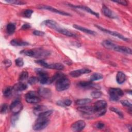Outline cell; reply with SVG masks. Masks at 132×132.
Here are the masks:
<instances>
[{"mask_svg": "<svg viewBox=\"0 0 132 132\" xmlns=\"http://www.w3.org/2000/svg\"><path fill=\"white\" fill-rule=\"evenodd\" d=\"M107 104L104 100H98L94 103L93 106L94 113L97 117H101L106 113V107Z\"/></svg>", "mask_w": 132, "mask_h": 132, "instance_id": "1", "label": "cell"}, {"mask_svg": "<svg viewBox=\"0 0 132 132\" xmlns=\"http://www.w3.org/2000/svg\"><path fill=\"white\" fill-rule=\"evenodd\" d=\"M70 80L64 76L58 78L55 84V88L57 91H62L68 89L70 86Z\"/></svg>", "mask_w": 132, "mask_h": 132, "instance_id": "2", "label": "cell"}, {"mask_svg": "<svg viewBox=\"0 0 132 132\" xmlns=\"http://www.w3.org/2000/svg\"><path fill=\"white\" fill-rule=\"evenodd\" d=\"M50 123L48 118L38 117L32 126V129L34 130H41L46 128Z\"/></svg>", "mask_w": 132, "mask_h": 132, "instance_id": "3", "label": "cell"}, {"mask_svg": "<svg viewBox=\"0 0 132 132\" xmlns=\"http://www.w3.org/2000/svg\"><path fill=\"white\" fill-rule=\"evenodd\" d=\"M110 98L113 101H117L119 100L120 97L124 95L123 90L120 88H111L108 90Z\"/></svg>", "mask_w": 132, "mask_h": 132, "instance_id": "4", "label": "cell"}, {"mask_svg": "<svg viewBox=\"0 0 132 132\" xmlns=\"http://www.w3.org/2000/svg\"><path fill=\"white\" fill-rule=\"evenodd\" d=\"M95 27H96L97 28H98L100 30H101V31H103V32H105L109 35H110L111 36H113L114 37H117L119 39H120L124 41H126V42H128L129 41V39L127 38L126 37H124V36H123L122 35L120 34V33L118 32H116V31H111L110 30H108L106 28H103L99 25H95Z\"/></svg>", "mask_w": 132, "mask_h": 132, "instance_id": "5", "label": "cell"}, {"mask_svg": "<svg viewBox=\"0 0 132 132\" xmlns=\"http://www.w3.org/2000/svg\"><path fill=\"white\" fill-rule=\"evenodd\" d=\"M25 96L26 101L28 103L36 104L39 103L40 101V98L37 95V94L35 91H30L27 92L25 94Z\"/></svg>", "mask_w": 132, "mask_h": 132, "instance_id": "6", "label": "cell"}, {"mask_svg": "<svg viewBox=\"0 0 132 132\" xmlns=\"http://www.w3.org/2000/svg\"><path fill=\"white\" fill-rule=\"evenodd\" d=\"M23 105L19 100H15L10 106V110L14 114H18L22 109Z\"/></svg>", "mask_w": 132, "mask_h": 132, "instance_id": "7", "label": "cell"}, {"mask_svg": "<svg viewBox=\"0 0 132 132\" xmlns=\"http://www.w3.org/2000/svg\"><path fill=\"white\" fill-rule=\"evenodd\" d=\"M86 126V123L83 120L76 121L71 125V129L74 131H80L82 130Z\"/></svg>", "mask_w": 132, "mask_h": 132, "instance_id": "8", "label": "cell"}, {"mask_svg": "<svg viewBox=\"0 0 132 132\" xmlns=\"http://www.w3.org/2000/svg\"><path fill=\"white\" fill-rule=\"evenodd\" d=\"M40 9H45V10H49L50 11H52L53 12L62 15H65V16H70L71 15L70 13L63 11H60L59 10L54 7H52L51 6H41L39 7Z\"/></svg>", "mask_w": 132, "mask_h": 132, "instance_id": "9", "label": "cell"}, {"mask_svg": "<svg viewBox=\"0 0 132 132\" xmlns=\"http://www.w3.org/2000/svg\"><path fill=\"white\" fill-rule=\"evenodd\" d=\"M42 23L45 25V26H47L48 27L54 29L55 30H56L57 31H58V30L60 29V27L59 26V24L55 21L52 20H46L44 21Z\"/></svg>", "mask_w": 132, "mask_h": 132, "instance_id": "10", "label": "cell"}, {"mask_svg": "<svg viewBox=\"0 0 132 132\" xmlns=\"http://www.w3.org/2000/svg\"><path fill=\"white\" fill-rule=\"evenodd\" d=\"M91 72V70L88 69H81L73 71L70 73V75L73 77H77L84 74L89 73Z\"/></svg>", "mask_w": 132, "mask_h": 132, "instance_id": "11", "label": "cell"}, {"mask_svg": "<svg viewBox=\"0 0 132 132\" xmlns=\"http://www.w3.org/2000/svg\"><path fill=\"white\" fill-rule=\"evenodd\" d=\"M70 6L71 7H73L74 8H77V9H81V10H82L90 14H91L93 15H95V16H96L97 18H99L100 16V14L97 13V12H96L94 11H93L92 10H91L89 7H87V6H81V5H79V6H74V5H70Z\"/></svg>", "mask_w": 132, "mask_h": 132, "instance_id": "12", "label": "cell"}, {"mask_svg": "<svg viewBox=\"0 0 132 132\" xmlns=\"http://www.w3.org/2000/svg\"><path fill=\"white\" fill-rule=\"evenodd\" d=\"M39 94L45 98H50L52 96V92L50 89L41 87L38 91Z\"/></svg>", "mask_w": 132, "mask_h": 132, "instance_id": "13", "label": "cell"}, {"mask_svg": "<svg viewBox=\"0 0 132 132\" xmlns=\"http://www.w3.org/2000/svg\"><path fill=\"white\" fill-rule=\"evenodd\" d=\"M77 109L79 111L85 114H92V113H94V108H93V107L92 106L83 105L82 106L79 107L77 108Z\"/></svg>", "mask_w": 132, "mask_h": 132, "instance_id": "14", "label": "cell"}, {"mask_svg": "<svg viewBox=\"0 0 132 132\" xmlns=\"http://www.w3.org/2000/svg\"><path fill=\"white\" fill-rule=\"evenodd\" d=\"M102 12L103 14L107 17L111 19H115L117 18L116 14L112 12L110 9H109L105 5H103L102 6Z\"/></svg>", "mask_w": 132, "mask_h": 132, "instance_id": "15", "label": "cell"}, {"mask_svg": "<svg viewBox=\"0 0 132 132\" xmlns=\"http://www.w3.org/2000/svg\"><path fill=\"white\" fill-rule=\"evenodd\" d=\"M73 27L74 28H75V29H77V30H79L81 31H82L84 32H85L87 34H89V35H94L96 34V32L92 30H90L88 28H85L84 27H82V26H81L80 25H77V24H74L73 25Z\"/></svg>", "mask_w": 132, "mask_h": 132, "instance_id": "16", "label": "cell"}, {"mask_svg": "<svg viewBox=\"0 0 132 132\" xmlns=\"http://www.w3.org/2000/svg\"><path fill=\"white\" fill-rule=\"evenodd\" d=\"M114 51L122 53H124V54H131V48L125 47V46H119L117 45L116 46Z\"/></svg>", "mask_w": 132, "mask_h": 132, "instance_id": "17", "label": "cell"}, {"mask_svg": "<svg viewBox=\"0 0 132 132\" xmlns=\"http://www.w3.org/2000/svg\"><path fill=\"white\" fill-rule=\"evenodd\" d=\"M27 85L22 81H20V82L15 84L13 87V90L16 91H22L23 90H25L27 89Z\"/></svg>", "mask_w": 132, "mask_h": 132, "instance_id": "18", "label": "cell"}, {"mask_svg": "<svg viewBox=\"0 0 132 132\" xmlns=\"http://www.w3.org/2000/svg\"><path fill=\"white\" fill-rule=\"evenodd\" d=\"M102 44L106 48H107L108 50H114L116 46H117V45L116 44H114L112 42H111L109 40H104L102 42Z\"/></svg>", "mask_w": 132, "mask_h": 132, "instance_id": "19", "label": "cell"}, {"mask_svg": "<svg viewBox=\"0 0 132 132\" xmlns=\"http://www.w3.org/2000/svg\"><path fill=\"white\" fill-rule=\"evenodd\" d=\"M10 44L14 46H24L29 44V43L25 41H21L18 39H13L10 41Z\"/></svg>", "mask_w": 132, "mask_h": 132, "instance_id": "20", "label": "cell"}, {"mask_svg": "<svg viewBox=\"0 0 132 132\" xmlns=\"http://www.w3.org/2000/svg\"><path fill=\"white\" fill-rule=\"evenodd\" d=\"M78 85L81 88H92L94 87L95 88V85H94L91 81H80L78 84Z\"/></svg>", "mask_w": 132, "mask_h": 132, "instance_id": "21", "label": "cell"}, {"mask_svg": "<svg viewBox=\"0 0 132 132\" xmlns=\"http://www.w3.org/2000/svg\"><path fill=\"white\" fill-rule=\"evenodd\" d=\"M126 79V76L124 73L122 72H118L116 76V80L119 84H123Z\"/></svg>", "mask_w": 132, "mask_h": 132, "instance_id": "22", "label": "cell"}, {"mask_svg": "<svg viewBox=\"0 0 132 132\" xmlns=\"http://www.w3.org/2000/svg\"><path fill=\"white\" fill-rule=\"evenodd\" d=\"M58 32L64 35V36H68V37H76V34H74L73 32L69 31V30H68L65 28H61V27L60 28V29L58 30Z\"/></svg>", "mask_w": 132, "mask_h": 132, "instance_id": "23", "label": "cell"}, {"mask_svg": "<svg viewBox=\"0 0 132 132\" xmlns=\"http://www.w3.org/2000/svg\"><path fill=\"white\" fill-rule=\"evenodd\" d=\"M47 69H56L58 70H62L64 69V65L60 63H55L48 64Z\"/></svg>", "mask_w": 132, "mask_h": 132, "instance_id": "24", "label": "cell"}, {"mask_svg": "<svg viewBox=\"0 0 132 132\" xmlns=\"http://www.w3.org/2000/svg\"><path fill=\"white\" fill-rule=\"evenodd\" d=\"M46 110H47L46 107L43 105H38L34 108V113L36 115L38 116L40 113Z\"/></svg>", "mask_w": 132, "mask_h": 132, "instance_id": "25", "label": "cell"}, {"mask_svg": "<svg viewBox=\"0 0 132 132\" xmlns=\"http://www.w3.org/2000/svg\"><path fill=\"white\" fill-rule=\"evenodd\" d=\"M15 30V25L12 23H9L6 26L7 32L9 35H12L14 33Z\"/></svg>", "mask_w": 132, "mask_h": 132, "instance_id": "26", "label": "cell"}, {"mask_svg": "<svg viewBox=\"0 0 132 132\" xmlns=\"http://www.w3.org/2000/svg\"><path fill=\"white\" fill-rule=\"evenodd\" d=\"M72 102L70 99H66L63 101H58L57 102V104L61 107L69 106L71 105Z\"/></svg>", "mask_w": 132, "mask_h": 132, "instance_id": "27", "label": "cell"}, {"mask_svg": "<svg viewBox=\"0 0 132 132\" xmlns=\"http://www.w3.org/2000/svg\"><path fill=\"white\" fill-rule=\"evenodd\" d=\"M90 81H97L101 79H102L103 78V75L98 73H95L93 74L90 77Z\"/></svg>", "mask_w": 132, "mask_h": 132, "instance_id": "28", "label": "cell"}, {"mask_svg": "<svg viewBox=\"0 0 132 132\" xmlns=\"http://www.w3.org/2000/svg\"><path fill=\"white\" fill-rule=\"evenodd\" d=\"M13 91V87L10 86H8L5 88L3 91V95L5 97H9L10 96V95L12 93V92Z\"/></svg>", "mask_w": 132, "mask_h": 132, "instance_id": "29", "label": "cell"}, {"mask_svg": "<svg viewBox=\"0 0 132 132\" xmlns=\"http://www.w3.org/2000/svg\"><path fill=\"white\" fill-rule=\"evenodd\" d=\"M91 102V100L90 98H82V99H80L78 100L76 102V104L77 105H80V106H83L85 105L86 104H89Z\"/></svg>", "mask_w": 132, "mask_h": 132, "instance_id": "30", "label": "cell"}, {"mask_svg": "<svg viewBox=\"0 0 132 132\" xmlns=\"http://www.w3.org/2000/svg\"><path fill=\"white\" fill-rule=\"evenodd\" d=\"M53 113V110H46L44 111L41 113H40L38 117L40 118H48Z\"/></svg>", "mask_w": 132, "mask_h": 132, "instance_id": "31", "label": "cell"}, {"mask_svg": "<svg viewBox=\"0 0 132 132\" xmlns=\"http://www.w3.org/2000/svg\"><path fill=\"white\" fill-rule=\"evenodd\" d=\"M21 53L24 54V55H26L27 56L34 57L35 55V52L34 50H23L21 52Z\"/></svg>", "mask_w": 132, "mask_h": 132, "instance_id": "32", "label": "cell"}, {"mask_svg": "<svg viewBox=\"0 0 132 132\" xmlns=\"http://www.w3.org/2000/svg\"><path fill=\"white\" fill-rule=\"evenodd\" d=\"M28 72H26V71H23L20 74V75L19 76V79L20 81L22 82L23 81L26 80L28 78Z\"/></svg>", "mask_w": 132, "mask_h": 132, "instance_id": "33", "label": "cell"}, {"mask_svg": "<svg viewBox=\"0 0 132 132\" xmlns=\"http://www.w3.org/2000/svg\"><path fill=\"white\" fill-rule=\"evenodd\" d=\"M102 92H101L100 91H98V90L94 91L91 93V96L94 98H100L102 96Z\"/></svg>", "mask_w": 132, "mask_h": 132, "instance_id": "34", "label": "cell"}, {"mask_svg": "<svg viewBox=\"0 0 132 132\" xmlns=\"http://www.w3.org/2000/svg\"><path fill=\"white\" fill-rule=\"evenodd\" d=\"M110 110L111 111H113L115 113H116L119 117L121 118H123V113L120 110H119L118 108H115L114 107H111L110 108Z\"/></svg>", "mask_w": 132, "mask_h": 132, "instance_id": "35", "label": "cell"}, {"mask_svg": "<svg viewBox=\"0 0 132 132\" xmlns=\"http://www.w3.org/2000/svg\"><path fill=\"white\" fill-rule=\"evenodd\" d=\"M38 81H39V78L35 76H32V77H30L28 80V84L31 85H34V84H36L37 82H38Z\"/></svg>", "mask_w": 132, "mask_h": 132, "instance_id": "36", "label": "cell"}, {"mask_svg": "<svg viewBox=\"0 0 132 132\" xmlns=\"http://www.w3.org/2000/svg\"><path fill=\"white\" fill-rule=\"evenodd\" d=\"M33 11L31 9H27L23 12V16L26 18H30L32 14L33 13Z\"/></svg>", "mask_w": 132, "mask_h": 132, "instance_id": "37", "label": "cell"}, {"mask_svg": "<svg viewBox=\"0 0 132 132\" xmlns=\"http://www.w3.org/2000/svg\"><path fill=\"white\" fill-rule=\"evenodd\" d=\"M5 2L12 4H14V5H24L25 3H24L22 1H15V0H10V1H5Z\"/></svg>", "mask_w": 132, "mask_h": 132, "instance_id": "38", "label": "cell"}, {"mask_svg": "<svg viewBox=\"0 0 132 132\" xmlns=\"http://www.w3.org/2000/svg\"><path fill=\"white\" fill-rule=\"evenodd\" d=\"M121 104L125 107H127L129 108L130 109H131V104L127 100H122L120 101Z\"/></svg>", "mask_w": 132, "mask_h": 132, "instance_id": "39", "label": "cell"}, {"mask_svg": "<svg viewBox=\"0 0 132 132\" xmlns=\"http://www.w3.org/2000/svg\"><path fill=\"white\" fill-rule=\"evenodd\" d=\"M15 63L17 66L20 67H22L24 65V61H23V59L21 58H20V57L18 58L17 59H16L15 60Z\"/></svg>", "mask_w": 132, "mask_h": 132, "instance_id": "40", "label": "cell"}, {"mask_svg": "<svg viewBox=\"0 0 132 132\" xmlns=\"http://www.w3.org/2000/svg\"><path fill=\"white\" fill-rule=\"evenodd\" d=\"M18 119H19V116L18 114H14L13 116H12L11 119V123L12 126L15 125Z\"/></svg>", "mask_w": 132, "mask_h": 132, "instance_id": "41", "label": "cell"}, {"mask_svg": "<svg viewBox=\"0 0 132 132\" xmlns=\"http://www.w3.org/2000/svg\"><path fill=\"white\" fill-rule=\"evenodd\" d=\"M94 126L96 128H97L98 129H102L104 128L105 124L104 123L100 121V122H97L95 123L94 124Z\"/></svg>", "mask_w": 132, "mask_h": 132, "instance_id": "42", "label": "cell"}, {"mask_svg": "<svg viewBox=\"0 0 132 132\" xmlns=\"http://www.w3.org/2000/svg\"><path fill=\"white\" fill-rule=\"evenodd\" d=\"M35 62H36V63L41 65V66H42L45 68H47L48 64L47 62H46L45 61H43V60H37L35 61Z\"/></svg>", "mask_w": 132, "mask_h": 132, "instance_id": "43", "label": "cell"}, {"mask_svg": "<svg viewBox=\"0 0 132 132\" xmlns=\"http://www.w3.org/2000/svg\"><path fill=\"white\" fill-rule=\"evenodd\" d=\"M8 106L7 104H3L2 106H1V113H3V114L6 113L8 111Z\"/></svg>", "mask_w": 132, "mask_h": 132, "instance_id": "44", "label": "cell"}, {"mask_svg": "<svg viewBox=\"0 0 132 132\" xmlns=\"http://www.w3.org/2000/svg\"><path fill=\"white\" fill-rule=\"evenodd\" d=\"M32 33L34 35L37 36H43L45 35V33L43 31H41L40 30H35L33 31Z\"/></svg>", "mask_w": 132, "mask_h": 132, "instance_id": "45", "label": "cell"}, {"mask_svg": "<svg viewBox=\"0 0 132 132\" xmlns=\"http://www.w3.org/2000/svg\"><path fill=\"white\" fill-rule=\"evenodd\" d=\"M3 63L4 64V65L5 67H10L11 65V62L9 59H6V60H4L3 62Z\"/></svg>", "mask_w": 132, "mask_h": 132, "instance_id": "46", "label": "cell"}, {"mask_svg": "<svg viewBox=\"0 0 132 132\" xmlns=\"http://www.w3.org/2000/svg\"><path fill=\"white\" fill-rule=\"evenodd\" d=\"M113 2H115V3H118L119 4H121V5H124V6H126L128 5L127 4V1H123V0H121V1H113Z\"/></svg>", "mask_w": 132, "mask_h": 132, "instance_id": "47", "label": "cell"}, {"mask_svg": "<svg viewBox=\"0 0 132 132\" xmlns=\"http://www.w3.org/2000/svg\"><path fill=\"white\" fill-rule=\"evenodd\" d=\"M31 27V26L29 24H28V23H26V24H24L22 25V27H21V29H23V30H25V29H29Z\"/></svg>", "mask_w": 132, "mask_h": 132, "instance_id": "48", "label": "cell"}]
</instances>
